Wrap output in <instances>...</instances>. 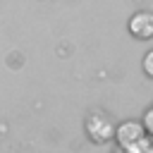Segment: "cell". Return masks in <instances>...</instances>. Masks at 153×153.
<instances>
[{"label": "cell", "mask_w": 153, "mask_h": 153, "mask_svg": "<svg viewBox=\"0 0 153 153\" xmlns=\"http://www.w3.org/2000/svg\"><path fill=\"white\" fill-rule=\"evenodd\" d=\"M141 122H143L146 131H148V134L153 136V105H151V108H148V110L143 112V120H141Z\"/></svg>", "instance_id": "obj_5"}, {"label": "cell", "mask_w": 153, "mask_h": 153, "mask_svg": "<svg viewBox=\"0 0 153 153\" xmlns=\"http://www.w3.org/2000/svg\"><path fill=\"white\" fill-rule=\"evenodd\" d=\"M86 134L91 136V141L96 143H105L110 139H115V127L110 122L108 115L103 112H93L88 120H86Z\"/></svg>", "instance_id": "obj_2"}, {"label": "cell", "mask_w": 153, "mask_h": 153, "mask_svg": "<svg viewBox=\"0 0 153 153\" xmlns=\"http://www.w3.org/2000/svg\"><path fill=\"white\" fill-rule=\"evenodd\" d=\"M129 33L139 41H151L153 38V12L148 10H139L129 17V24H127Z\"/></svg>", "instance_id": "obj_3"}, {"label": "cell", "mask_w": 153, "mask_h": 153, "mask_svg": "<svg viewBox=\"0 0 153 153\" xmlns=\"http://www.w3.org/2000/svg\"><path fill=\"white\" fill-rule=\"evenodd\" d=\"M141 67H143V74L153 79V50H148V53L143 55V62H141Z\"/></svg>", "instance_id": "obj_4"}, {"label": "cell", "mask_w": 153, "mask_h": 153, "mask_svg": "<svg viewBox=\"0 0 153 153\" xmlns=\"http://www.w3.org/2000/svg\"><path fill=\"white\" fill-rule=\"evenodd\" d=\"M146 134H148V131H146L143 122H134V120H129V122L115 127V139H117V143H120L124 151L139 148V146L143 143Z\"/></svg>", "instance_id": "obj_1"}]
</instances>
